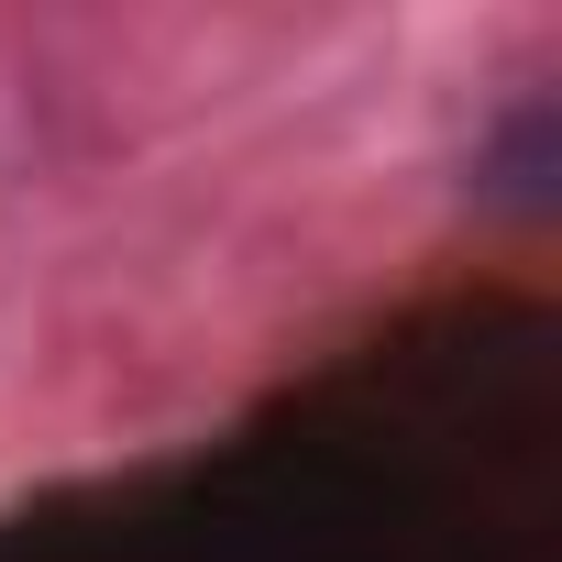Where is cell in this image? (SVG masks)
I'll return each instance as SVG.
<instances>
[]
</instances>
